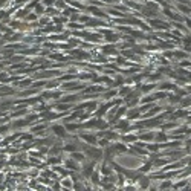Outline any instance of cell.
<instances>
[{
	"label": "cell",
	"instance_id": "11",
	"mask_svg": "<svg viewBox=\"0 0 191 191\" xmlns=\"http://www.w3.org/2000/svg\"><path fill=\"white\" fill-rule=\"evenodd\" d=\"M188 116V112L184 109V107H181V109H177L173 115H171V119H177V118H187Z\"/></svg>",
	"mask_w": 191,
	"mask_h": 191
},
{
	"label": "cell",
	"instance_id": "2",
	"mask_svg": "<svg viewBox=\"0 0 191 191\" xmlns=\"http://www.w3.org/2000/svg\"><path fill=\"white\" fill-rule=\"evenodd\" d=\"M80 136V139L83 142H86V144H92V145H98V135H95L93 132H83V133H80L78 135Z\"/></svg>",
	"mask_w": 191,
	"mask_h": 191
},
{
	"label": "cell",
	"instance_id": "3",
	"mask_svg": "<svg viewBox=\"0 0 191 191\" xmlns=\"http://www.w3.org/2000/svg\"><path fill=\"white\" fill-rule=\"evenodd\" d=\"M64 167L67 168V170H70V171H81V165H80V162L78 161H75V159H72V158H69V159H66L64 161Z\"/></svg>",
	"mask_w": 191,
	"mask_h": 191
},
{
	"label": "cell",
	"instance_id": "5",
	"mask_svg": "<svg viewBox=\"0 0 191 191\" xmlns=\"http://www.w3.org/2000/svg\"><path fill=\"white\" fill-rule=\"evenodd\" d=\"M155 136H156V133L153 132V130L141 132V133H139V141H142V142L148 144V142H153V141H155Z\"/></svg>",
	"mask_w": 191,
	"mask_h": 191
},
{
	"label": "cell",
	"instance_id": "35",
	"mask_svg": "<svg viewBox=\"0 0 191 191\" xmlns=\"http://www.w3.org/2000/svg\"><path fill=\"white\" fill-rule=\"evenodd\" d=\"M54 21L55 23H64L66 19H63V17H54Z\"/></svg>",
	"mask_w": 191,
	"mask_h": 191
},
{
	"label": "cell",
	"instance_id": "41",
	"mask_svg": "<svg viewBox=\"0 0 191 191\" xmlns=\"http://www.w3.org/2000/svg\"><path fill=\"white\" fill-rule=\"evenodd\" d=\"M187 122H190V124H191V115H188V116H187Z\"/></svg>",
	"mask_w": 191,
	"mask_h": 191
},
{
	"label": "cell",
	"instance_id": "39",
	"mask_svg": "<svg viewBox=\"0 0 191 191\" xmlns=\"http://www.w3.org/2000/svg\"><path fill=\"white\" fill-rule=\"evenodd\" d=\"M185 23H187V26H188V29H191V21H190L188 19H185Z\"/></svg>",
	"mask_w": 191,
	"mask_h": 191
},
{
	"label": "cell",
	"instance_id": "28",
	"mask_svg": "<svg viewBox=\"0 0 191 191\" xmlns=\"http://www.w3.org/2000/svg\"><path fill=\"white\" fill-rule=\"evenodd\" d=\"M118 38H119V35H112V32L106 35V40H107V41H110V43H113V41H116Z\"/></svg>",
	"mask_w": 191,
	"mask_h": 191
},
{
	"label": "cell",
	"instance_id": "32",
	"mask_svg": "<svg viewBox=\"0 0 191 191\" xmlns=\"http://www.w3.org/2000/svg\"><path fill=\"white\" fill-rule=\"evenodd\" d=\"M173 57H176V58H187V57H188V54H182V52H174V54H173Z\"/></svg>",
	"mask_w": 191,
	"mask_h": 191
},
{
	"label": "cell",
	"instance_id": "4",
	"mask_svg": "<svg viewBox=\"0 0 191 191\" xmlns=\"http://www.w3.org/2000/svg\"><path fill=\"white\" fill-rule=\"evenodd\" d=\"M125 118H129L130 121L139 119L141 118V109H139L138 106L136 107H129V110H127V113H125Z\"/></svg>",
	"mask_w": 191,
	"mask_h": 191
},
{
	"label": "cell",
	"instance_id": "15",
	"mask_svg": "<svg viewBox=\"0 0 191 191\" xmlns=\"http://www.w3.org/2000/svg\"><path fill=\"white\" fill-rule=\"evenodd\" d=\"M130 92H132V89H130L129 86H125V84H122V86H121V89H119V90H118V96L124 99V98H125L127 95H129Z\"/></svg>",
	"mask_w": 191,
	"mask_h": 191
},
{
	"label": "cell",
	"instance_id": "22",
	"mask_svg": "<svg viewBox=\"0 0 191 191\" xmlns=\"http://www.w3.org/2000/svg\"><path fill=\"white\" fill-rule=\"evenodd\" d=\"M61 162V156L58 155V156H49L47 158V164H50V165H55V164H60Z\"/></svg>",
	"mask_w": 191,
	"mask_h": 191
},
{
	"label": "cell",
	"instance_id": "42",
	"mask_svg": "<svg viewBox=\"0 0 191 191\" xmlns=\"http://www.w3.org/2000/svg\"><path fill=\"white\" fill-rule=\"evenodd\" d=\"M2 37H3V35H2V32H0V38H2Z\"/></svg>",
	"mask_w": 191,
	"mask_h": 191
},
{
	"label": "cell",
	"instance_id": "30",
	"mask_svg": "<svg viewBox=\"0 0 191 191\" xmlns=\"http://www.w3.org/2000/svg\"><path fill=\"white\" fill-rule=\"evenodd\" d=\"M55 6H58L60 9H64V8H66V0H57V2H55Z\"/></svg>",
	"mask_w": 191,
	"mask_h": 191
},
{
	"label": "cell",
	"instance_id": "31",
	"mask_svg": "<svg viewBox=\"0 0 191 191\" xmlns=\"http://www.w3.org/2000/svg\"><path fill=\"white\" fill-rule=\"evenodd\" d=\"M6 138H8V136H6ZM16 138H17V136H9L8 139H3V141H2V145H8L9 142H12V141H16Z\"/></svg>",
	"mask_w": 191,
	"mask_h": 191
},
{
	"label": "cell",
	"instance_id": "9",
	"mask_svg": "<svg viewBox=\"0 0 191 191\" xmlns=\"http://www.w3.org/2000/svg\"><path fill=\"white\" fill-rule=\"evenodd\" d=\"M107 90L106 87H103V86H98V84H92V86H89V87H86V90H84V93L86 92H92V93H104Z\"/></svg>",
	"mask_w": 191,
	"mask_h": 191
},
{
	"label": "cell",
	"instance_id": "38",
	"mask_svg": "<svg viewBox=\"0 0 191 191\" xmlns=\"http://www.w3.org/2000/svg\"><path fill=\"white\" fill-rule=\"evenodd\" d=\"M9 63H11V61H8V63H6V61H3V63H0V70H2V69H3V67H5L6 64H9Z\"/></svg>",
	"mask_w": 191,
	"mask_h": 191
},
{
	"label": "cell",
	"instance_id": "23",
	"mask_svg": "<svg viewBox=\"0 0 191 191\" xmlns=\"http://www.w3.org/2000/svg\"><path fill=\"white\" fill-rule=\"evenodd\" d=\"M158 188H159V190H168V188H173V182H171V181H164V182L159 184Z\"/></svg>",
	"mask_w": 191,
	"mask_h": 191
},
{
	"label": "cell",
	"instance_id": "1",
	"mask_svg": "<svg viewBox=\"0 0 191 191\" xmlns=\"http://www.w3.org/2000/svg\"><path fill=\"white\" fill-rule=\"evenodd\" d=\"M50 132H52L57 138H60L61 141L69 136V132H67L64 124H54V125H50Z\"/></svg>",
	"mask_w": 191,
	"mask_h": 191
},
{
	"label": "cell",
	"instance_id": "26",
	"mask_svg": "<svg viewBox=\"0 0 191 191\" xmlns=\"http://www.w3.org/2000/svg\"><path fill=\"white\" fill-rule=\"evenodd\" d=\"M37 19H38V16H37L35 12L32 11V12H29V14L26 16V19H24V20H26V21H35Z\"/></svg>",
	"mask_w": 191,
	"mask_h": 191
},
{
	"label": "cell",
	"instance_id": "8",
	"mask_svg": "<svg viewBox=\"0 0 191 191\" xmlns=\"http://www.w3.org/2000/svg\"><path fill=\"white\" fill-rule=\"evenodd\" d=\"M112 147H113V150H115V153H116V155H124V153H127V150H129L127 144L122 142V141H121V142H113Z\"/></svg>",
	"mask_w": 191,
	"mask_h": 191
},
{
	"label": "cell",
	"instance_id": "34",
	"mask_svg": "<svg viewBox=\"0 0 191 191\" xmlns=\"http://www.w3.org/2000/svg\"><path fill=\"white\" fill-rule=\"evenodd\" d=\"M8 16V11H5V9H0V21H2L5 17Z\"/></svg>",
	"mask_w": 191,
	"mask_h": 191
},
{
	"label": "cell",
	"instance_id": "16",
	"mask_svg": "<svg viewBox=\"0 0 191 191\" xmlns=\"http://www.w3.org/2000/svg\"><path fill=\"white\" fill-rule=\"evenodd\" d=\"M122 84H125V78L122 75H116L113 78V83H112V87H115V86H122Z\"/></svg>",
	"mask_w": 191,
	"mask_h": 191
},
{
	"label": "cell",
	"instance_id": "27",
	"mask_svg": "<svg viewBox=\"0 0 191 191\" xmlns=\"http://www.w3.org/2000/svg\"><path fill=\"white\" fill-rule=\"evenodd\" d=\"M60 84V80H52V81H49V83H46V89H50V87H57Z\"/></svg>",
	"mask_w": 191,
	"mask_h": 191
},
{
	"label": "cell",
	"instance_id": "40",
	"mask_svg": "<svg viewBox=\"0 0 191 191\" xmlns=\"http://www.w3.org/2000/svg\"><path fill=\"white\" fill-rule=\"evenodd\" d=\"M5 167V161H0V170H2Z\"/></svg>",
	"mask_w": 191,
	"mask_h": 191
},
{
	"label": "cell",
	"instance_id": "14",
	"mask_svg": "<svg viewBox=\"0 0 191 191\" xmlns=\"http://www.w3.org/2000/svg\"><path fill=\"white\" fill-rule=\"evenodd\" d=\"M60 182H61V187H63V188L73 190V179H67V176H64Z\"/></svg>",
	"mask_w": 191,
	"mask_h": 191
},
{
	"label": "cell",
	"instance_id": "25",
	"mask_svg": "<svg viewBox=\"0 0 191 191\" xmlns=\"http://www.w3.org/2000/svg\"><path fill=\"white\" fill-rule=\"evenodd\" d=\"M191 106V96H185V98H182L181 99V107H190Z\"/></svg>",
	"mask_w": 191,
	"mask_h": 191
},
{
	"label": "cell",
	"instance_id": "18",
	"mask_svg": "<svg viewBox=\"0 0 191 191\" xmlns=\"http://www.w3.org/2000/svg\"><path fill=\"white\" fill-rule=\"evenodd\" d=\"M90 181H92V185H95V187L101 185V182H99V173H98V171H93V173H92Z\"/></svg>",
	"mask_w": 191,
	"mask_h": 191
},
{
	"label": "cell",
	"instance_id": "12",
	"mask_svg": "<svg viewBox=\"0 0 191 191\" xmlns=\"http://www.w3.org/2000/svg\"><path fill=\"white\" fill-rule=\"evenodd\" d=\"M29 12H31V11H29V9H26V8L17 9V11H16V19H17V20H20V19H21V20H24V19H26V16L29 14Z\"/></svg>",
	"mask_w": 191,
	"mask_h": 191
},
{
	"label": "cell",
	"instance_id": "29",
	"mask_svg": "<svg viewBox=\"0 0 191 191\" xmlns=\"http://www.w3.org/2000/svg\"><path fill=\"white\" fill-rule=\"evenodd\" d=\"M76 86V81H70V83H64L61 87L64 89V90H69V87H75Z\"/></svg>",
	"mask_w": 191,
	"mask_h": 191
},
{
	"label": "cell",
	"instance_id": "19",
	"mask_svg": "<svg viewBox=\"0 0 191 191\" xmlns=\"http://www.w3.org/2000/svg\"><path fill=\"white\" fill-rule=\"evenodd\" d=\"M155 87H156V84H155V83H150V84L141 86V92H142V93H148V92H151Z\"/></svg>",
	"mask_w": 191,
	"mask_h": 191
},
{
	"label": "cell",
	"instance_id": "36",
	"mask_svg": "<svg viewBox=\"0 0 191 191\" xmlns=\"http://www.w3.org/2000/svg\"><path fill=\"white\" fill-rule=\"evenodd\" d=\"M23 2H28V0H16L14 5H16V6H19V5H20V6H23V5H24Z\"/></svg>",
	"mask_w": 191,
	"mask_h": 191
},
{
	"label": "cell",
	"instance_id": "37",
	"mask_svg": "<svg viewBox=\"0 0 191 191\" xmlns=\"http://www.w3.org/2000/svg\"><path fill=\"white\" fill-rule=\"evenodd\" d=\"M46 23H49V19L47 17H41L40 19V24H46Z\"/></svg>",
	"mask_w": 191,
	"mask_h": 191
},
{
	"label": "cell",
	"instance_id": "20",
	"mask_svg": "<svg viewBox=\"0 0 191 191\" xmlns=\"http://www.w3.org/2000/svg\"><path fill=\"white\" fill-rule=\"evenodd\" d=\"M89 11H90L95 17H107V16H106V12H103V11L98 9V8H89Z\"/></svg>",
	"mask_w": 191,
	"mask_h": 191
},
{
	"label": "cell",
	"instance_id": "24",
	"mask_svg": "<svg viewBox=\"0 0 191 191\" xmlns=\"http://www.w3.org/2000/svg\"><path fill=\"white\" fill-rule=\"evenodd\" d=\"M12 129L11 124H5V125H0V136H3L6 133H9V130Z\"/></svg>",
	"mask_w": 191,
	"mask_h": 191
},
{
	"label": "cell",
	"instance_id": "33",
	"mask_svg": "<svg viewBox=\"0 0 191 191\" xmlns=\"http://www.w3.org/2000/svg\"><path fill=\"white\" fill-rule=\"evenodd\" d=\"M49 57L52 58V60H63V58H64V57H63L61 54H50Z\"/></svg>",
	"mask_w": 191,
	"mask_h": 191
},
{
	"label": "cell",
	"instance_id": "6",
	"mask_svg": "<svg viewBox=\"0 0 191 191\" xmlns=\"http://www.w3.org/2000/svg\"><path fill=\"white\" fill-rule=\"evenodd\" d=\"M121 141L122 142H125V144H135L136 141H139V135H135V133H130V132H127V133H124L121 138Z\"/></svg>",
	"mask_w": 191,
	"mask_h": 191
},
{
	"label": "cell",
	"instance_id": "13",
	"mask_svg": "<svg viewBox=\"0 0 191 191\" xmlns=\"http://www.w3.org/2000/svg\"><path fill=\"white\" fill-rule=\"evenodd\" d=\"M151 168H153V161L148 159V161H145V164L142 165V167L138 168V171H139V173H148Z\"/></svg>",
	"mask_w": 191,
	"mask_h": 191
},
{
	"label": "cell",
	"instance_id": "17",
	"mask_svg": "<svg viewBox=\"0 0 191 191\" xmlns=\"http://www.w3.org/2000/svg\"><path fill=\"white\" fill-rule=\"evenodd\" d=\"M12 81V76H9L6 72H0V84H6Z\"/></svg>",
	"mask_w": 191,
	"mask_h": 191
},
{
	"label": "cell",
	"instance_id": "21",
	"mask_svg": "<svg viewBox=\"0 0 191 191\" xmlns=\"http://www.w3.org/2000/svg\"><path fill=\"white\" fill-rule=\"evenodd\" d=\"M34 12H35L37 16H41L43 12H44V3H43V2H41V3L38 2V3H37V6L34 8Z\"/></svg>",
	"mask_w": 191,
	"mask_h": 191
},
{
	"label": "cell",
	"instance_id": "7",
	"mask_svg": "<svg viewBox=\"0 0 191 191\" xmlns=\"http://www.w3.org/2000/svg\"><path fill=\"white\" fill-rule=\"evenodd\" d=\"M29 125V121L24 118V119H14L11 122V127L14 130H21V129H24V127H28Z\"/></svg>",
	"mask_w": 191,
	"mask_h": 191
},
{
	"label": "cell",
	"instance_id": "10",
	"mask_svg": "<svg viewBox=\"0 0 191 191\" xmlns=\"http://www.w3.org/2000/svg\"><path fill=\"white\" fill-rule=\"evenodd\" d=\"M168 139H170V136L165 133L164 130H161V132H158L156 133V136H155V141L156 142H159V144H165V142H168Z\"/></svg>",
	"mask_w": 191,
	"mask_h": 191
}]
</instances>
